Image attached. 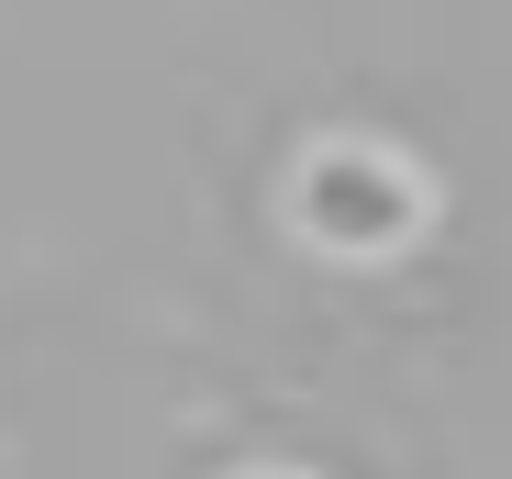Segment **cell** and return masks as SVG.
<instances>
[{"label":"cell","instance_id":"6da1fadb","mask_svg":"<svg viewBox=\"0 0 512 479\" xmlns=\"http://www.w3.org/2000/svg\"><path fill=\"white\" fill-rule=\"evenodd\" d=\"M423 179L401 168L390 145H312L290 168V223L312 234L323 257H401L423 234Z\"/></svg>","mask_w":512,"mask_h":479}]
</instances>
